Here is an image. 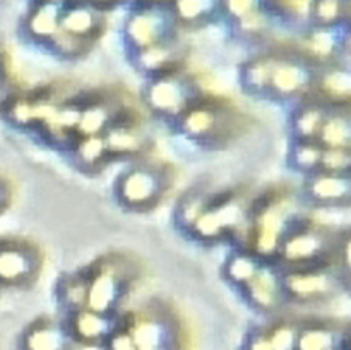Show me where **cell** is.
I'll return each instance as SVG.
<instances>
[{
    "label": "cell",
    "mask_w": 351,
    "mask_h": 350,
    "mask_svg": "<svg viewBox=\"0 0 351 350\" xmlns=\"http://www.w3.org/2000/svg\"><path fill=\"white\" fill-rule=\"evenodd\" d=\"M62 19V5L60 3H43L36 9V12L31 17V30L38 36H53L58 33Z\"/></svg>",
    "instance_id": "cell-18"
},
{
    "label": "cell",
    "mask_w": 351,
    "mask_h": 350,
    "mask_svg": "<svg viewBox=\"0 0 351 350\" xmlns=\"http://www.w3.org/2000/svg\"><path fill=\"white\" fill-rule=\"evenodd\" d=\"M60 26L69 36L72 38H86L99 31L101 26V17L93 9L84 5L74 7L62 14Z\"/></svg>",
    "instance_id": "cell-15"
},
{
    "label": "cell",
    "mask_w": 351,
    "mask_h": 350,
    "mask_svg": "<svg viewBox=\"0 0 351 350\" xmlns=\"http://www.w3.org/2000/svg\"><path fill=\"white\" fill-rule=\"evenodd\" d=\"M305 47H307L308 54H312L314 57H328L336 48L335 36H332L331 31H317L307 38Z\"/></svg>",
    "instance_id": "cell-32"
},
{
    "label": "cell",
    "mask_w": 351,
    "mask_h": 350,
    "mask_svg": "<svg viewBox=\"0 0 351 350\" xmlns=\"http://www.w3.org/2000/svg\"><path fill=\"white\" fill-rule=\"evenodd\" d=\"M312 12L314 17L321 24H331L341 17L343 14V3L339 2H319L312 5Z\"/></svg>",
    "instance_id": "cell-33"
},
{
    "label": "cell",
    "mask_w": 351,
    "mask_h": 350,
    "mask_svg": "<svg viewBox=\"0 0 351 350\" xmlns=\"http://www.w3.org/2000/svg\"><path fill=\"white\" fill-rule=\"evenodd\" d=\"M328 233L322 230H304L290 235L283 242L285 257L291 263H307L315 259L329 247Z\"/></svg>",
    "instance_id": "cell-10"
},
{
    "label": "cell",
    "mask_w": 351,
    "mask_h": 350,
    "mask_svg": "<svg viewBox=\"0 0 351 350\" xmlns=\"http://www.w3.org/2000/svg\"><path fill=\"white\" fill-rule=\"evenodd\" d=\"M120 277L113 271H99L86 288V302L93 312L110 311L120 299Z\"/></svg>",
    "instance_id": "cell-11"
},
{
    "label": "cell",
    "mask_w": 351,
    "mask_h": 350,
    "mask_svg": "<svg viewBox=\"0 0 351 350\" xmlns=\"http://www.w3.org/2000/svg\"><path fill=\"white\" fill-rule=\"evenodd\" d=\"M168 31H170V19L161 10H144L130 17L127 33L132 43L143 50L154 47V45L168 43Z\"/></svg>",
    "instance_id": "cell-4"
},
{
    "label": "cell",
    "mask_w": 351,
    "mask_h": 350,
    "mask_svg": "<svg viewBox=\"0 0 351 350\" xmlns=\"http://www.w3.org/2000/svg\"><path fill=\"white\" fill-rule=\"evenodd\" d=\"M287 222V202L271 201L256 220L254 242L263 253L274 250V247L283 239V226Z\"/></svg>",
    "instance_id": "cell-5"
},
{
    "label": "cell",
    "mask_w": 351,
    "mask_h": 350,
    "mask_svg": "<svg viewBox=\"0 0 351 350\" xmlns=\"http://www.w3.org/2000/svg\"><path fill=\"white\" fill-rule=\"evenodd\" d=\"M226 124H230L226 110L218 105H202L191 110V113L184 120L187 134H191L192 137H201V139L218 137Z\"/></svg>",
    "instance_id": "cell-7"
},
{
    "label": "cell",
    "mask_w": 351,
    "mask_h": 350,
    "mask_svg": "<svg viewBox=\"0 0 351 350\" xmlns=\"http://www.w3.org/2000/svg\"><path fill=\"white\" fill-rule=\"evenodd\" d=\"M240 216H242V206L235 199H228L216 208L201 211V215L194 222L195 230L204 237H218L225 230L237 225Z\"/></svg>",
    "instance_id": "cell-9"
},
{
    "label": "cell",
    "mask_w": 351,
    "mask_h": 350,
    "mask_svg": "<svg viewBox=\"0 0 351 350\" xmlns=\"http://www.w3.org/2000/svg\"><path fill=\"white\" fill-rule=\"evenodd\" d=\"M175 60H178V50L173 43L168 41V43L154 45L141 51L139 65L146 71H158V69L161 71L173 64Z\"/></svg>",
    "instance_id": "cell-22"
},
{
    "label": "cell",
    "mask_w": 351,
    "mask_h": 350,
    "mask_svg": "<svg viewBox=\"0 0 351 350\" xmlns=\"http://www.w3.org/2000/svg\"><path fill=\"white\" fill-rule=\"evenodd\" d=\"M321 146L326 150H350L351 126L348 113L326 117L321 130H319Z\"/></svg>",
    "instance_id": "cell-16"
},
{
    "label": "cell",
    "mask_w": 351,
    "mask_h": 350,
    "mask_svg": "<svg viewBox=\"0 0 351 350\" xmlns=\"http://www.w3.org/2000/svg\"><path fill=\"white\" fill-rule=\"evenodd\" d=\"M326 112L319 106H307L302 108L300 113L295 119V130L302 141H314V137L319 136L322 124L326 120Z\"/></svg>",
    "instance_id": "cell-24"
},
{
    "label": "cell",
    "mask_w": 351,
    "mask_h": 350,
    "mask_svg": "<svg viewBox=\"0 0 351 350\" xmlns=\"http://www.w3.org/2000/svg\"><path fill=\"white\" fill-rule=\"evenodd\" d=\"M215 9L209 2H180L175 5L178 17L187 24H195L199 21H204Z\"/></svg>",
    "instance_id": "cell-30"
},
{
    "label": "cell",
    "mask_w": 351,
    "mask_h": 350,
    "mask_svg": "<svg viewBox=\"0 0 351 350\" xmlns=\"http://www.w3.org/2000/svg\"><path fill=\"white\" fill-rule=\"evenodd\" d=\"M319 88L329 100H348L351 93V75L346 69H331L322 75Z\"/></svg>",
    "instance_id": "cell-21"
},
{
    "label": "cell",
    "mask_w": 351,
    "mask_h": 350,
    "mask_svg": "<svg viewBox=\"0 0 351 350\" xmlns=\"http://www.w3.org/2000/svg\"><path fill=\"white\" fill-rule=\"evenodd\" d=\"M308 196L322 205H338L350 198V180L346 175L322 174L308 184Z\"/></svg>",
    "instance_id": "cell-12"
},
{
    "label": "cell",
    "mask_w": 351,
    "mask_h": 350,
    "mask_svg": "<svg viewBox=\"0 0 351 350\" xmlns=\"http://www.w3.org/2000/svg\"><path fill=\"white\" fill-rule=\"evenodd\" d=\"M147 137L141 134L139 130L132 127H120L113 129L105 139L106 148L112 151H120V153H136L146 146Z\"/></svg>",
    "instance_id": "cell-19"
},
{
    "label": "cell",
    "mask_w": 351,
    "mask_h": 350,
    "mask_svg": "<svg viewBox=\"0 0 351 350\" xmlns=\"http://www.w3.org/2000/svg\"><path fill=\"white\" fill-rule=\"evenodd\" d=\"M24 343L26 350H69V340L60 326L47 319L34 323Z\"/></svg>",
    "instance_id": "cell-14"
},
{
    "label": "cell",
    "mask_w": 351,
    "mask_h": 350,
    "mask_svg": "<svg viewBox=\"0 0 351 350\" xmlns=\"http://www.w3.org/2000/svg\"><path fill=\"white\" fill-rule=\"evenodd\" d=\"M74 328L75 333L82 340L96 342V340L108 335V331L112 329V323H110V319L105 314H99V312L93 311H82L75 316Z\"/></svg>",
    "instance_id": "cell-17"
},
{
    "label": "cell",
    "mask_w": 351,
    "mask_h": 350,
    "mask_svg": "<svg viewBox=\"0 0 351 350\" xmlns=\"http://www.w3.org/2000/svg\"><path fill=\"white\" fill-rule=\"evenodd\" d=\"M165 187V177L156 168H134L120 178L119 194L123 201L136 208L151 205Z\"/></svg>",
    "instance_id": "cell-3"
},
{
    "label": "cell",
    "mask_w": 351,
    "mask_h": 350,
    "mask_svg": "<svg viewBox=\"0 0 351 350\" xmlns=\"http://www.w3.org/2000/svg\"><path fill=\"white\" fill-rule=\"evenodd\" d=\"M108 148H106V143L103 137L98 136H89L86 137L84 141H81L77 148V156L79 161L86 167H95L96 163L101 161V158L105 156Z\"/></svg>",
    "instance_id": "cell-27"
},
{
    "label": "cell",
    "mask_w": 351,
    "mask_h": 350,
    "mask_svg": "<svg viewBox=\"0 0 351 350\" xmlns=\"http://www.w3.org/2000/svg\"><path fill=\"white\" fill-rule=\"evenodd\" d=\"M250 299L254 304L264 309H273L280 304L281 283L269 268H259L257 273L247 281Z\"/></svg>",
    "instance_id": "cell-13"
},
{
    "label": "cell",
    "mask_w": 351,
    "mask_h": 350,
    "mask_svg": "<svg viewBox=\"0 0 351 350\" xmlns=\"http://www.w3.org/2000/svg\"><path fill=\"white\" fill-rule=\"evenodd\" d=\"M322 151H324V148L319 143H314V141H300L297 144V148H295L293 153H291V161L300 170H311V168H315L319 165Z\"/></svg>",
    "instance_id": "cell-26"
},
{
    "label": "cell",
    "mask_w": 351,
    "mask_h": 350,
    "mask_svg": "<svg viewBox=\"0 0 351 350\" xmlns=\"http://www.w3.org/2000/svg\"><path fill=\"white\" fill-rule=\"evenodd\" d=\"M287 288L298 301H319L336 294L338 281L328 271H308L291 275L287 280Z\"/></svg>",
    "instance_id": "cell-6"
},
{
    "label": "cell",
    "mask_w": 351,
    "mask_h": 350,
    "mask_svg": "<svg viewBox=\"0 0 351 350\" xmlns=\"http://www.w3.org/2000/svg\"><path fill=\"white\" fill-rule=\"evenodd\" d=\"M195 98V86L185 75L171 74L160 79L147 89V102L163 113L184 112Z\"/></svg>",
    "instance_id": "cell-2"
},
{
    "label": "cell",
    "mask_w": 351,
    "mask_h": 350,
    "mask_svg": "<svg viewBox=\"0 0 351 350\" xmlns=\"http://www.w3.org/2000/svg\"><path fill=\"white\" fill-rule=\"evenodd\" d=\"M311 81L307 67L293 60H276L271 74L269 88L283 98L300 95Z\"/></svg>",
    "instance_id": "cell-8"
},
{
    "label": "cell",
    "mask_w": 351,
    "mask_h": 350,
    "mask_svg": "<svg viewBox=\"0 0 351 350\" xmlns=\"http://www.w3.org/2000/svg\"><path fill=\"white\" fill-rule=\"evenodd\" d=\"M249 350H271V349H269V343H267L266 338H257L256 342L250 345Z\"/></svg>",
    "instance_id": "cell-36"
},
{
    "label": "cell",
    "mask_w": 351,
    "mask_h": 350,
    "mask_svg": "<svg viewBox=\"0 0 351 350\" xmlns=\"http://www.w3.org/2000/svg\"><path fill=\"white\" fill-rule=\"evenodd\" d=\"M259 264L247 256H237L230 261L228 264V275L232 280L239 281V283H247L254 275L259 270Z\"/></svg>",
    "instance_id": "cell-31"
},
{
    "label": "cell",
    "mask_w": 351,
    "mask_h": 350,
    "mask_svg": "<svg viewBox=\"0 0 351 350\" xmlns=\"http://www.w3.org/2000/svg\"><path fill=\"white\" fill-rule=\"evenodd\" d=\"M338 338L335 333L322 326H312V328L302 329L297 333L298 350H335Z\"/></svg>",
    "instance_id": "cell-20"
},
{
    "label": "cell",
    "mask_w": 351,
    "mask_h": 350,
    "mask_svg": "<svg viewBox=\"0 0 351 350\" xmlns=\"http://www.w3.org/2000/svg\"><path fill=\"white\" fill-rule=\"evenodd\" d=\"M0 100H2V89H0Z\"/></svg>",
    "instance_id": "cell-37"
},
{
    "label": "cell",
    "mask_w": 351,
    "mask_h": 350,
    "mask_svg": "<svg viewBox=\"0 0 351 350\" xmlns=\"http://www.w3.org/2000/svg\"><path fill=\"white\" fill-rule=\"evenodd\" d=\"M271 350H295L297 347V329L291 325H278L276 328L271 329L269 335L266 336Z\"/></svg>",
    "instance_id": "cell-29"
},
{
    "label": "cell",
    "mask_w": 351,
    "mask_h": 350,
    "mask_svg": "<svg viewBox=\"0 0 351 350\" xmlns=\"http://www.w3.org/2000/svg\"><path fill=\"white\" fill-rule=\"evenodd\" d=\"M10 201V191H9V185L7 182L0 177V213L7 208Z\"/></svg>",
    "instance_id": "cell-35"
},
{
    "label": "cell",
    "mask_w": 351,
    "mask_h": 350,
    "mask_svg": "<svg viewBox=\"0 0 351 350\" xmlns=\"http://www.w3.org/2000/svg\"><path fill=\"white\" fill-rule=\"evenodd\" d=\"M274 62H276V58H257V60L250 62L243 69V82H245L247 88L252 89V91L269 89Z\"/></svg>",
    "instance_id": "cell-23"
},
{
    "label": "cell",
    "mask_w": 351,
    "mask_h": 350,
    "mask_svg": "<svg viewBox=\"0 0 351 350\" xmlns=\"http://www.w3.org/2000/svg\"><path fill=\"white\" fill-rule=\"evenodd\" d=\"M351 156L350 150H326L322 151V156L319 165L326 170V174L343 175L350 168Z\"/></svg>",
    "instance_id": "cell-28"
},
{
    "label": "cell",
    "mask_w": 351,
    "mask_h": 350,
    "mask_svg": "<svg viewBox=\"0 0 351 350\" xmlns=\"http://www.w3.org/2000/svg\"><path fill=\"white\" fill-rule=\"evenodd\" d=\"M40 270V256L36 249L26 242L0 244V281L9 285H21L34 278Z\"/></svg>",
    "instance_id": "cell-1"
},
{
    "label": "cell",
    "mask_w": 351,
    "mask_h": 350,
    "mask_svg": "<svg viewBox=\"0 0 351 350\" xmlns=\"http://www.w3.org/2000/svg\"><path fill=\"white\" fill-rule=\"evenodd\" d=\"M110 115H112V110L110 106L101 105V103H96V105L89 106L84 112H81V117H79L77 127L82 134L86 136H95L96 132L103 129L106 122L110 120Z\"/></svg>",
    "instance_id": "cell-25"
},
{
    "label": "cell",
    "mask_w": 351,
    "mask_h": 350,
    "mask_svg": "<svg viewBox=\"0 0 351 350\" xmlns=\"http://www.w3.org/2000/svg\"><path fill=\"white\" fill-rule=\"evenodd\" d=\"M112 350H137V342L130 333H117L110 343Z\"/></svg>",
    "instance_id": "cell-34"
}]
</instances>
